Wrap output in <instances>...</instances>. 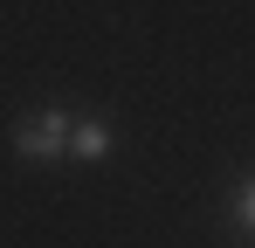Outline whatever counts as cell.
Listing matches in <instances>:
<instances>
[{
  "instance_id": "6da1fadb",
  "label": "cell",
  "mask_w": 255,
  "mask_h": 248,
  "mask_svg": "<svg viewBox=\"0 0 255 248\" xmlns=\"http://www.w3.org/2000/svg\"><path fill=\"white\" fill-rule=\"evenodd\" d=\"M69 111L62 104H42V111H28V118L14 124V152L28 165H55V159H69Z\"/></svg>"
},
{
  "instance_id": "7a4b0ae2",
  "label": "cell",
  "mask_w": 255,
  "mask_h": 248,
  "mask_svg": "<svg viewBox=\"0 0 255 248\" xmlns=\"http://www.w3.org/2000/svg\"><path fill=\"white\" fill-rule=\"evenodd\" d=\"M69 159L104 165V159H111V124H104V118H76V124H69Z\"/></svg>"
},
{
  "instance_id": "3957f363",
  "label": "cell",
  "mask_w": 255,
  "mask_h": 248,
  "mask_svg": "<svg viewBox=\"0 0 255 248\" xmlns=\"http://www.w3.org/2000/svg\"><path fill=\"white\" fill-rule=\"evenodd\" d=\"M228 221H235L242 235H255V179H242V186L228 193Z\"/></svg>"
}]
</instances>
